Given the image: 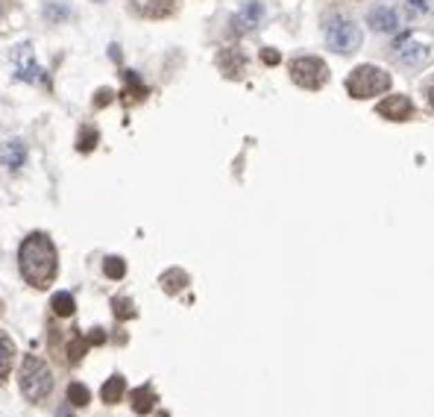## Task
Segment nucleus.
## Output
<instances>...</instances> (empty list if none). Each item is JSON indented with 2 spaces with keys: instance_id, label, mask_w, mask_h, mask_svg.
Wrapping results in <instances>:
<instances>
[{
  "instance_id": "f257e3e1",
  "label": "nucleus",
  "mask_w": 434,
  "mask_h": 417,
  "mask_svg": "<svg viewBox=\"0 0 434 417\" xmlns=\"http://www.w3.org/2000/svg\"><path fill=\"white\" fill-rule=\"evenodd\" d=\"M18 262H21L24 279H27L33 288H47L59 271V256H56L53 241L42 236V232L24 238L21 250H18Z\"/></svg>"
},
{
  "instance_id": "f03ea898",
  "label": "nucleus",
  "mask_w": 434,
  "mask_h": 417,
  "mask_svg": "<svg viewBox=\"0 0 434 417\" xmlns=\"http://www.w3.org/2000/svg\"><path fill=\"white\" fill-rule=\"evenodd\" d=\"M53 391V373L39 355H24L21 364V394L30 402H42Z\"/></svg>"
},
{
  "instance_id": "7ed1b4c3",
  "label": "nucleus",
  "mask_w": 434,
  "mask_h": 417,
  "mask_svg": "<svg viewBox=\"0 0 434 417\" xmlns=\"http://www.w3.org/2000/svg\"><path fill=\"white\" fill-rule=\"evenodd\" d=\"M390 89L388 71H381L379 65H358L350 77H346V91L355 100H367V97H379Z\"/></svg>"
},
{
  "instance_id": "20e7f679",
  "label": "nucleus",
  "mask_w": 434,
  "mask_h": 417,
  "mask_svg": "<svg viewBox=\"0 0 434 417\" xmlns=\"http://www.w3.org/2000/svg\"><path fill=\"white\" fill-rule=\"evenodd\" d=\"M361 39H364L361 27L350 18H332L326 24V44L334 53H343V56L355 53L358 47H361Z\"/></svg>"
},
{
  "instance_id": "39448f33",
  "label": "nucleus",
  "mask_w": 434,
  "mask_h": 417,
  "mask_svg": "<svg viewBox=\"0 0 434 417\" xmlns=\"http://www.w3.org/2000/svg\"><path fill=\"white\" fill-rule=\"evenodd\" d=\"M291 77L296 85H302V89L317 91L329 82V65L317 56H300L291 62Z\"/></svg>"
},
{
  "instance_id": "423d86ee",
  "label": "nucleus",
  "mask_w": 434,
  "mask_h": 417,
  "mask_svg": "<svg viewBox=\"0 0 434 417\" xmlns=\"http://www.w3.org/2000/svg\"><path fill=\"white\" fill-rule=\"evenodd\" d=\"M376 112L381 118H388V121H408L414 115V103H411V97H405V94H390V97H384V100L376 106Z\"/></svg>"
},
{
  "instance_id": "0eeeda50",
  "label": "nucleus",
  "mask_w": 434,
  "mask_h": 417,
  "mask_svg": "<svg viewBox=\"0 0 434 417\" xmlns=\"http://www.w3.org/2000/svg\"><path fill=\"white\" fill-rule=\"evenodd\" d=\"M12 59H15V77H18V80L35 82V80L42 77V65L35 62V56H33V47H30V44L15 47V53H12Z\"/></svg>"
},
{
  "instance_id": "6e6552de",
  "label": "nucleus",
  "mask_w": 434,
  "mask_h": 417,
  "mask_svg": "<svg viewBox=\"0 0 434 417\" xmlns=\"http://www.w3.org/2000/svg\"><path fill=\"white\" fill-rule=\"evenodd\" d=\"M0 162H3L6 170L18 174L24 168V162H27V144H24V139H9L3 147H0Z\"/></svg>"
},
{
  "instance_id": "1a4fd4ad",
  "label": "nucleus",
  "mask_w": 434,
  "mask_h": 417,
  "mask_svg": "<svg viewBox=\"0 0 434 417\" xmlns=\"http://www.w3.org/2000/svg\"><path fill=\"white\" fill-rule=\"evenodd\" d=\"M367 27H373L376 33H393L399 27V18H396L393 9L376 6V9H370V15H367Z\"/></svg>"
},
{
  "instance_id": "9d476101",
  "label": "nucleus",
  "mask_w": 434,
  "mask_h": 417,
  "mask_svg": "<svg viewBox=\"0 0 434 417\" xmlns=\"http://www.w3.org/2000/svg\"><path fill=\"white\" fill-rule=\"evenodd\" d=\"M132 9L141 18H165L173 12V3L170 0H132Z\"/></svg>"
},
{
  "instance_id": "9b49d317",
  "label": "nucleus",
  "mask_w": 434,
  "mask_h": 417,
  "mask_svg": "<svg viewBox=\"0 0 434 417\" xmlns=\"http://www.w3.org/2000/svg\"><path fill=\"white\" fill-rule=\"evenodd\" d=\"M264 18V9H262V3H246L238 15H235V30L238 33H244V30H253V27H258V21Z\"/></svg>"
},
{
  "instance_id": "f8f14e48",
  "label": "nucleus",
  "mask_w": 434,
  "mask_h": 417,
  "mask_svg": "<svg viewBox=\"0 0 434 417\" xmlns=\"http://www.w3.org/2000/svg\"><path fill=\"white\" fill-rule=\"evenodd\" d=\"M399 59L405 65H419L428 59V47L426 44H414L411 39H402L399 42Z\"/></svg>"
},
{
  "instance_id": "ddd939ff",
  "label": "nucleus",
  "mask_w": 434,
  "mask_h": 417,
  "mask_svg": "<svg viewBox=\"0 0 434 417\" xmlns=\"http://www.w3.org/2000/svg\"><path fill=\"white\" fill-rule=\"evenodd\" d=\"M123 394H127V382H123V376H111V379H106V385L100 388V397H103V402H109V406L120 402Z\"/></svg>"
},
{
  "instance_id": "4468645a",
  "label": "nucleus",
  "mask_w": 434,
  "mask_h": 417,
  "mask_svg": "<svg viewBox=\"0 0 434 417\" xmlns=\"http://www.w3.org/2000/svg\"><path fill=\"white\" fill-rule=\"evenodd\" d=\"M12 362H15V344H12V338L6 332H0V382L12 371Z\"/></svg>"
},
{
  "instance_id": "2eb2a0df",
  "label": "nucleus",
  "mask_w": 434,
  "mask_h": 417,
  "mask_svg": "<svg viewBox=\"0 0 434 417\" xmlns=\"http://www.w3.org/2000/svg\"><path fill=\"white\" fill-rule=\"evenodd\" d=\"M153 402H156V394H153V388L150 385H144L138 391H132V409L138 411V414H147L153 409Z\"/></svg>"
},
{
  "instance_id": "dca6fc26",
  "label": "nucleus",
  "mask_w": 434,
  "mask_h": 417,
  "mask_svg": "<svg viewBox=\"0 0 434 417\" xmlns=\"http://www.w3.org/2000/svg\"><path fill=\"white\" fill-rule=\"evenodd\" d=\"M220 68H223V73H226V77H241V71H244V56L235 53V51H223Z\"/></svg>"
},
{
  "instance_id": "f3484780",
  "label": "nucleus",
  "mask_w": 434,
  "mask_h": 417,
  "mask_svg": "<svg viewBox=\"0 0 434 417\" xmlns=\"http://www.w3.org/2000/svg\"><path fill=\"white\" fill-rule=\"evenodd\" d=\"M51 309H53L59 317H71V314H73V309H77V303H73V297H71L68 291H59V294H53Z\"/></svg>"
},
{
  "instance_id": "a211bd4d",
  "label": "nucleus",
  "mask_w": 434,
  "mask_h": 417,
  "mask_svg": "<svg viewBox=\"0 0 434 417\" xmlns=\"http://www.w3.org/2000/svg\"><path fill=\"white\" fill-rule=\"evenodd\" d=\"M89 400H91V391L85 385H80V382L68 385V402H73V406H89Z\"/></svg>"
},
{
  "instance_id": "6ab92c4d",
  "label": "nucleus",
  "mask_w": 434,
  "mask_h": 417,
  "mask_svg": "<svg viewBox=\"0 0 434 417\" xmlns=\"http://www.w3.org/2000/svg\"><path fill=\"white\" fill-rule=\"evenodd\" d=\"M103 274L109 279H123V274H127V265H123L120 256H109V259L103 262Z\"/></svg>"
},
{
  "instance_id": "aec40b11",
  "label": "nucleus",
  "mask_w": 434,
  "mask_h": 417,
  "mask_svg": "<svg viewBox=\"0 0 434 417\" xmlns=\"http://www.w3.org/2000/svg\"><path fill=\"white\" fill-rule=\"evenodd\" d=\"M162 282H165V288L173 294V291H179V288L185 285V282H188V276H185L182 271H170V274L162 276Z\"/></svg>"
},
{
  "instance_id": "412c9836",
  "label": "nucleus",
  "mask_w": 434,
  "mask_h": 417,
  "mask_svg": "<svg viewBox=\"0 0 434 417\" xmlns=\"http://www.w3.org/2000/svg\"><path fill=\"white\" fill-rule=\"evenodd\" d=\"M94 144H97V132H91V130H82V136H80V150H82V153H89Z\"/></svg>"
},
{
  "instance_id": "4be33fe9",
  "label": "nucleus",
  "mask_w": 434,
  "mask_h": 417,
  "mask_svg": "<svg viewBox=\"0 0 434 417\" xmlns=\"http://www.w3.org/2000/svg\"><path fill=\"white\" fill-rule=\"evenodd\" d=\"M111 305H115V314H118V317H132V314H135V309H132L129 300H115Z\"/></svg>"
},
{
  "instance_id": "5701e85b",
  "label": "nucleus",
  "mask_w": 434,
  "mask_h": 417,
  "mask_svg": "<svg viewBox=\"0 0 434 417\" xmlns=\"http://www.w3.org/2000/svg\"><path fill=\"white\" fill-rule=\"evenodd\" d=\"M262 59H264V62H267V65H276V62H279V53H276V51H273V47H264V53H262Z\"/></svg>"
},
{
  "instance_id": "b1692460",
  "label": "nucleus",
  "mask_w": 434,
  "mask_h": 417,
  "mask_svg": "<svg viewBox=\"0 0 434 417\" xmlns=\"http://www.w3.org/2000/svg\"><path fill=\"white\" fill-rule=\"evenodd\" d=\"M59 417H73V411H71V406H62V409H59Z\"/></svg>"
},
{
  "instance_id": "393cba45",
  "label": "nucleus",
  "mask_w": 434,
  "mask_h": 417,
  "mask_svg": "<svg viewBox=\"0 0 434 417\" xmlns=\"http://www.w3.org/2000/svg\"><path fill=\"white\" fill-rule=\"evenodd\" d=\"M428 106L434 109V85H431V89H428Z\"/></svg>"
},
{
  "instance_id": "a878e982",
  "label": "nucleus",
  "mask_w": 434,
  "mask_h": 417,
  "mask_svg": "<svg viewBox=\"0 0 434 417\" xmlns=\"http://www.w3.org/2000/svg\"><path fill=\"white\" fill-rule=\"evenodd\" d=\"M0 15H3V6H0Z\"/></svg>"
}]
</instances>
